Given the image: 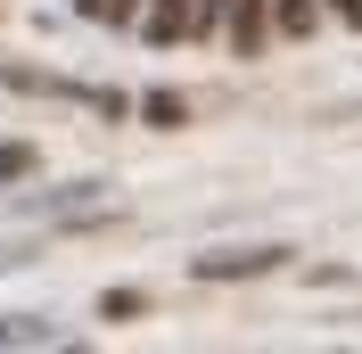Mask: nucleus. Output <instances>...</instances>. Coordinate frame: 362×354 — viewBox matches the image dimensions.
Masks as SVG:
<instances>
[{
    "label": "nucleus",
    "instance_id": "3",
    "mask_svg": "<svg viewBox=\"0 0 362 354\" xmlns=\"http://www.w3.org/2000/svg\"><path fill=\"white\" fill-rule=\"evenodd\" d=\"M17 173H33V149H0V181H17Z\"/></svg>",
    "mask_w": 362,
    "mask_h": 354
},
{
    "label": "nucleus",
    "instance_id": "1",
    "mask_svg": "<svg viewBox=\"0 0 362 354\" xmlns=\"http://www.w3.org/2000/svg\"><path fill=\"white\" fill-rule=\"evenodd\" d=\"M280 264V247H239V256H206V280H247V272H272Z\"/></svg>",
    "mask_w": 362,
    "mask_h": 354
},
{
    "label": "nucleus",
    "instance_id": "2",
    "mask_svg": "<svg viewBox=\"0 0 362 354\" xmlns=\"http://www.w3.org/2000/svg\"><path fill=\"white\" fill-rule=\"evenodd\" d=\"M140 115H148V124H181V99H173V91H148V108H140Z\"/></svg>",
    "mask_w": 362,
    "mask_h": 354
}]
</instances>
